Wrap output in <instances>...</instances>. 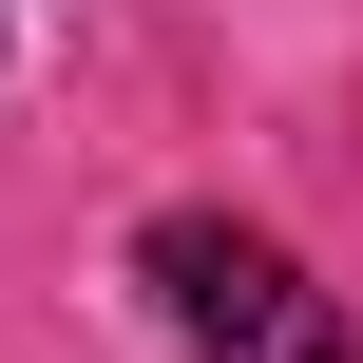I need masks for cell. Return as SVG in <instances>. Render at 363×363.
<instances>
[{
	"instance_id": "cell-1",
	"label": "cell",
	"mask_w": 363,
	"mask_h": 363,
	"mask_svg": "<svg viewBox=\"0 0 363 363\" xmlns=\"http://www.w3.org/2000/svg\"><path fill=\"white\" fill-rule=\"evenodd\" d=\"M134 268H153V306H172L191 345H325V306H306V268H287L268 230H230V211H172V230H153Z\"/></svg>"
}]
</instances>
